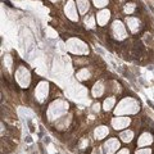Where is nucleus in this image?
Wrapping results in <instances>:
<instances>
[{
  "instance_id": "obj_1",
  "label": "nucleus",
  "mask_w": 154,
  "mask_h": 154,
  "mask_svg": "<svg viewBox=\"0 0 154 154\" xmlns=\"http://www.w3.org/2000/svg\"><path fill=\"white\" fill-rule=\"evenodd\" d=\"M136 154H150V150H145V153H143V152L140 150V152H137Z\"/></svg>"
},
{
  "instance_id": "obj_2",
  "label": "nucleus",
  "mask_w": 154,
  "mask_h": 154,
  "mask_svg": "<svg viewBox=\"0 0 154 154\" xmlns=\"http://www.w3.org/2000/svg\"><path fill=\"white\" fill-rule=\"evenodd\" d=\"M119 154H127V150H123V152H121Z\"/></svg>"
}]
</instances>
